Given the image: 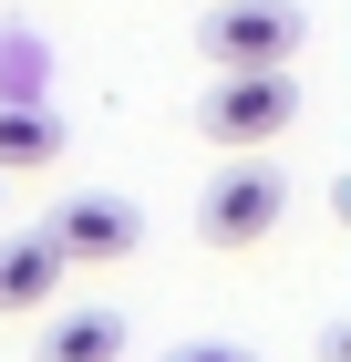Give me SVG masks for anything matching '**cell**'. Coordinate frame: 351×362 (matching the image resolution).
<instances>
[{
    "label": "cell",
    "mask_w": 351,
    "mask_h": 362,
    "mask_svg": "<svg viewBox=\"0 0 351 362\" xmlns=\"http://www.w3.org/2000/svg\"><path fill=\"white\" fill-rule=\"evenodd\" d=\"M186 124L217 145V156H269V145L299 124V83L290 73H217V83L196 93Z\"/></svg>",
    "instance_id": "cell-1"
},
{
    "label": "cell",
    "mask_w": 351,
    "mask_h": 362,
    "mask_svg": "<svg viewBox=\"0 0 351 362\" xmlns=\"http://www.w3.org/2000/svg\"><path fill=\"white\" fill-rule=\"evenodd\" d=\"M31 362H124V321L114 310H52V332Z\"/></svg>",
    "instance_id": "cell-7"
},
{
    "label": "cell",
    "mask_w": 351,
    "mask_h": 362,
    "mask_svg": "<svg viewBox=\"0 0 351 362\" xmlns=\"http://www.w3.org/2000/svg\"><path fill=\"white\" fill-rule=\"evenodd\" d=\"M62 300V249L31 228V238H0V321H31V310Z\"/></svg>",
    "instance_id": "cell-5"
},
{
    "label": "cell",
    "mask_w": 351,
    "mask_h": 362,
    "mask_svg": "<svg viewBox=\"0 0 351 362\" xmlns=\"http://www.w3.org/2000/svg\"><path fill=\"white\" fill-rule=\"evenodd\" d=\"M279 218H290V176H279V166H217V187L196 197L207 249H269Z\"/></svg>",
    "instance_id": "cell-4"
},
{
    "label": "cell",
    "mask_w": 351,
    "mask_h": 362,
    "mask_svg": "<svg viewBox=\"0 0 351 362\" xmlns=\"http://www.w3.org/2000/svg\"><path fill=\"white\" fill-rule=\"evenodd\" d=\"M165 362H258V352H238V341H176Z\"/></svg>",
    "instance_id": "cell-8"
},
{
    "label": "cell",
    "mask_w": 351,
    "mask_h": 362,
    "mask_svg": "<svg viewBox=\"0 0 351 362\" xmlns=\"http://www.w3.org/2000/svg\"><path fill=\"white\" fill-rule=\"evenodd\" d=\"M310 21H299V0H217L207 21H196V52L217 73H290Z\"/></svg>",
    "instance_id": "cell-2"
},
{
    "label": "cell",
    "mask_w": 351,
    "mask_h": 362,
    "mask_svg": "<svg viewBox=\"0 0 351 362\" xmlns=\"http://www.w3.org/2000/svg\"><path fill=\"white\" fill-rule=\"evenodd\" d=\"M62 166V124L42 93H0V176H42Z\"/></svg>",
    "instance_id": "cell-6"
},
{
    "label": "cell",
    "mask_w": 351,
    "mask_h": 362,
    "mask_svg": "<svg viewBox=\"0 0 351 362\" xmlns=\"http://www.w3.org/2000/svg\"><path fill=\"white\" fill-rule=\"evenodd\" d=\"M42 238L62 249V269H114V259L145 249V207H135V197H114V187H73V197L52 207Z\"/></svg>",
    "instance_id": "cell-3"
}]
</instances>
